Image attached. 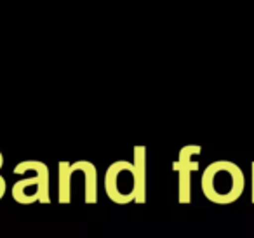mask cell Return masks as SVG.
I'll use <instances>...</instances> for the list:
<instances>
[{"label":"cell","instance_id":"6da1fadb","mask_svg":"<svg viewBox=\"0 0 254 238\" xmlns=\"http://www.w3.org/2000/svg\"><path fill=\"white\" fill-rule=\"evenodd\" d=\"M106 193L113 202L126 203L132 198L145 200V151L136 148V165L115 162L106 172Z\"/></svg>","mask_w":254,"mask_h":238},{"label":"cell","instance_id":"7a4b0ae2","mask_svg":"<svg viewBox=\"0 0 254 238\" xmlns=\"http://www.w3.org/2000/svg\"><path fill=\"white\" fill-rule=\"evenodd\" d=\"M202 188L205 196L212 202H232L244 188V178L240 171L230 162H216L204 172Z\"/></svg>","mask_w":254,"mask_h":238},{"label":"cell","instance_id":"3957f363","mask_svg":"<svg viewBox=\"0 0 254 238\" xmlns=\"http://www.w3.org/2000/svg\"><path fill=\"white\" fill-rule=\"evenodd\" d=\"M16 174L28 172L32 178H25L18 181L12 188V195L18 202L30 203L40 200V202H49V172L44 164L39 162H23L14 169Z\"/></svg>","mask_w":254,"mask_h":238},{"label":"cell","instance_id":"277c9868","mask_svg":"<svg viewBox=\"0 0 254 238\" xmlns=\"http://www.w3.org/2000/svg\"><path fill=\"white\" fill-rule=\"evenodd\" d=\"M198 153L197 146H188L181 151L180 162H178V169H180V188H181V200H188V191H190V172L195 169V164H191L190 158L191 155Z\"/></svg>","mask_w":254,"mask_h":238},{"label":"cell","instance_id":"5b68a950","mask_svg":"<svg viewBox=\"0 0 254 238\" xmlns=\"http://www.w3.org/2000/svg\"><path fill=\"white\" fill-rule=\"evenodd\" d=\"M4 189H5V184H4V179L0 178V196L4 195Z\"/></svg>","mask_w":254,"mask_h":238},{"label":"cell","instance_id":"8992f818","mask_svg":"<svg viewBox=\"0 0 254 238\" xmlns=\"http://www.w3.org/2000/svg\"><path fill=\"white\" fill-rule=\"evenodd\" d=\"M0 165H2V157H0Z\"/></svg>","mask_w":254,"mask_h":238}]
</instances>
